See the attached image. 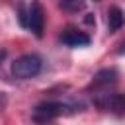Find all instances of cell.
Here are the masks:
<instances>
[{"label":"cell","mask_w":125,"mask_h":125,"mask_svg":"<svg viewBox=\"0 0 125 125\" xmlns=\"http://www.w3.org/2000/svg\"><path fill=\"white\" fill-rule=\"evenodd\" d=\"M123 25H125V14L121 12V8L111 6L107 10V29H109V33L119 31Z\"/></svg>","instance_id":"7"},{"label":"cell","mask_w":125,"mask_h":125,"mask_svg":"<svg viewBox=\"0 0 125 125\" xmlns=\"http://www.w3.org/2000/svg\"><path fill=\"white\" fill-rule=\"evenodd\" d=\"M66 109H70L66 104H61V102H45V104H39L33 109V119L35 121H51V119H57V117L64 115Z\"/></svg>","instance_id":"4"},{"label":"cell","mask_w":125,"mask_h":125,"mask_svg":"<svg viewBox=\"0 0 125 125\" xmlns=\"http://www.w3.org/2000/svg\"><path fill=\"white\" fill-rule=\"evenodd\" d=\"M86 23H96V20L92 18V14H88V18H86Z\"/></svg>","instance_id":"9"},{"label":"cell","mask_w":125,"mask_h":125,"mask_svg":"<svg viewBox=\"0 0 125 125\" xmlns=\"http://www.w3.org/2000/svg\"><path fill=\"white\" fill-rule=\"evenodd\" d=\"M59 4H61V8H62L64 12H68V14H78V12L84 10L86 0H61Z\"/></svg>","instance_id":"8"},{"label":"cell","mask_w":125,"mask_h":125,"mask_svg":"<svg viewBox=\"0 0 125 125\" xmlns=\"http://www.w3.org/2000/svg\"><path fill=\"white\" fill-rule=\"evenodd\" d=\"M117 78H119V74H117L115 68H104V70H100V72L94 76V80H92V84H90V90H96V92L105 90V88L113 86V84L117 82Z\"/></svg>","instance_id":"5"},{"label":"cell","mask_w":125,"mask_h":125,"mask_svg":"<svg viewBox=\"0 0 125 125\" xmlns=\"http://www.w3.org/2000/svg\"><path fill=\"white\" fill-rule=\"evenodd\" d=\"M61 41L68 47H86V45H90V37L84 31H78L74 27H66L61 33Z\"/></svg>","instance_id":"6"},{"label":"cell","mask_w":125,"mask_h":125,"mask_svg":"<svg viewBox=\"0 0 125 125\" xmlns=\"http://www.w3.org/2000/svg\"><path fill=\"white\" fill-rule=\"evenodd\" d=\"M94 105L100 107L102 111H109V113L123 115V113H125V94L100 92V94L94 98Z\"/></svg>","instance_id":"3"},{"label":"cell","mask_w":125,"mask_h":125,"mask_svg":"<svg viewBox=\"0 0 125 125\" xmlns=\"http://www.w3.org/2000/svg\"><path fill=\"white\" fill-rule=\"evenodd\" d=\"M4 57H6V53H4V51H0V62H2V59H4Z\"/></svg>","instance_id":"10"},{"label":"cell","mask_w":125,"mask_h":125,"mask_svg":"<svg viewBox=\"0 0 125 125\" xmlns=\"http://www.w3.org/2000/svg\"><path fill=\"white\" fill-rule=\"evenodd\" d=\"M41 66H43V62L37 55H23L12 62V74L16 78H21V80L33 78L41 72Z\"/></svg>","instance_id":"2"},{"label":"cell","mask_w":125,"mask_h":125,"mask_svg":"<svg viewBox=\"0 0 125 125\" xmlns=\"http://www.w3.org/2000/svg\"><path fill=\"white\" fill-rule=\"evenodd\" d=\"M21 23L35 35V37H43V29H45V10L41 6L39 0H31L27 10L21 12Z\"/></svg>","instance_id":"1"}]
</instances>
